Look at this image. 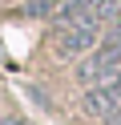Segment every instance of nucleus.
<instances>
[{"label":"nucleus","instance_id":"obj_1","mask_svg":"<svg viewBox=\"0 0 121 125\" xmlns=\"http://www.w3.org/2000/svg\"><path fill=\"white\" fill-rule=\"evenodd\" d=\"M77 81L85 85V89H97V85H113V81H121V41L101 36V44H97V49L81 61Z\"/></svg>","mask_w":121,"mask_h":125},{"label":"nucleus","instance_id":"obj_2","mask_svg":"<svg viewBox=\"0 0 121 125\" xmlns=\"http://www.w3.org/2000/svg\"><path fill=\"white\" fill-rule=\"evenodd\" d=\"M97 41H101V28L97 24H56V32H53V49H56V57H65V61L93 52Z\"/></svg>","mask_w":121,"mask_h":125},{"label":"nucleus","instance_id":"obj_3","mask_svg":"<svg viewBox=\"0 0 121 125\" xmlns=\"http://www.w3.org/2000/svg\"><path fill=\"white\" fill-rule=\"evenodd\" d=\"M81 109H85V117H93V121H117L121 117V81L89 89L85 101H81Z\"/></svg>","mask_w":121,"mask_h":125},{"label":"nucleus","instance_id":"obj_4","mask_svg":"<svg viewBox=\"0 0 121 125\" xmlns=\"http://www.w3.org/2000/svg\"><path fill=\"white\" fill-rule=\"evenodd\" d=\"M0 125H24V121H20V117H4Z\"/></svg>","mask_w":121,"mask_h":125},{"label":"nucleus","instance_id":"obj_5","mask_svg":"<svg viewBox=\"0 0 121 125\" xmlns=\"http://www.w3.org/2000/svg\"><path fill=\"white\" fill-rule=\"evenodd\" d=\"M97 4H121V0H97Z\"/></svg>","mask_w":121,"mask_h":125},{"label":"nucleus","instance_id":"obj_6","mask_svg":"<svg viewBox=\"0 0 121 125\" xmlns=\"http://www.w3.org/2000/svg\"><path fill=\"white\" fill-rule=\"evenodd\" d=\"M109 125H121V117H117V121H109Z\"/></svg>","mask_w":121,"mask_h":125}]
</instances>
